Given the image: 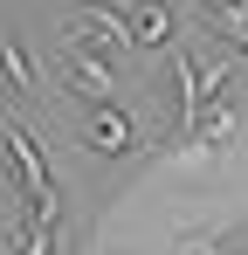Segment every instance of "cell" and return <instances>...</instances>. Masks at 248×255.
<instances>
[{
	"mask_svg": "<svg viewBox=\"0 0 248 255\" xmlns=\"http://www.w3.org/2000/svg\"><path fill=\"white\" fill-rule=\"evenodd\" d=\"M55 83L69 90L83 111L118 104V69H111V55H104V48H55Z\"/></svg>",
	"mask_w": 248,
	"mask_h": 255,
	"instance_id": "3",
	"label": "cell"
},
{
	"mask_svg": "<svg viewBox=\"0 0 248 255\" xmlns=\"http://www.w3.org/2000/svg\"><path fill=\"white\" fill-rule=\"evenodd\" d=\"M235 55H242V69H248V28H242V35H235Z\"/></svg>",
	"mask_w": 248,
	"mask_h": 255,
	"instance_id": "10",
	"label": "cell"
},
{
	"mask_svg": "<svg viewBox=\"0 0 248 255\" xmlns=\"http://www.w3.org/2000/svg\"><path fill=\"white\" fill-rule=\"evenodd\" d=\"M0 255H55V221H48L35 200H21L14 186H7V235H0Z\"/></svg>",
	"mask_w": 248,
	"mask_h": 255,
	"instance_id": "6",
	"label": "cell"
},
{
	"mask_svg": "<svg viewBox=\"0 0 248 255\" xmlns=\"http://www.w3.org/2000/svg\"><path fill=\"white\" fill-rule=\"evenodd\" d=\"M7 90H14V104H35L41 97V69H35V48H28V35L21 28H7Z\"/></svg>",
	"mask_w": 248,
	"mask_h": 255,
	"instance_id": "7",
	"label": "cell"
},
{
	"mask_svg": "<svg viewBox=\"0 0 248 255\" xmlns=\"http://www.w3.org/2000/svg\"><path fill=\"white\" fill-rule=\"evenodd\" d=\"M83 152L90 159H124L131 145H138V118L124 111V104H97V111H83Z\"/></svg>",
	"mask_w": 248,
	"mask_h": 255,
	"instance_id": "5",
	"label": "cell"
},
{
	"mask_svg": "<svg viewBox=\"0 0 248 255\" xmlns=\"http://www.w3.org/2000/svg\"><path fill=\"white\" fill-rule=\"evenodd\" d=\"M7 152H14V159H7V186H14L21 200H35V207L62 228V207H69V200H62V186H55V172H48V152L35 145V131H28L21 111H7Z\"/></svg>",
	"mask_w": 248,
	"mask_h": 255,
	"instance_id": "1",
	"label": "cell"
},
{
	"mask_svg": "<svg viewBox=\"0 0 248 255\" xmlns=\"http://www.w3.org/2000/svg\"><path fill=\"white\" fill-rule=\"evenodd\" d=\"M172 255H235V249H228V235H179Z\"/></svg>",
	"mask_w": 248,
	"mask_h": 255,
	"instance_id": "9",
	"label": "cell"
},
{
	"mask_svg": "<svg viewBox=\"0 0 248 255\" xmlns=\"http://www.w3.org/2000/svg\"><path fill=\"white\" fill-rule=\"evenodd\" d=\"M55 35H62V48H138L131 7H118V0H76L55 21Z\"/></svg>",
	"mask_w": 248,
	"mask_h": 255,
	"instance_id": "2",
	"label": "cell"
},
{
	"mask_svg": "<svg viewBox=\"0 0 248 255\" xmlns=\"http://www.w3.org/2000/svg\"><path fill=\"white\" fill-rule=\"evenodd\" d=\"M131 35H138V48H172V35H179L172 0H131Z\"/></svg>",
	"mask_w": 248,
	"mask_h": 255,
	"instance_id": "8",
	"label": "cell"
},
{
	"mask_svg": "<svg viewBox=\"0 0 248 255\" xmlns=\"http://www.w3.org/2000/svg\"><path fill=\"white\" fill-rule=\"evenodd\" d=\"M242 138H248V111L242 104H214V111H200V125L179 138V152L186 159H228Z\"/></svg>",
	"mask_w": 248,
	"mask_h": 255,
	"instance_id": "4",
	"label": "cell"
}]
</instances>
